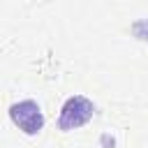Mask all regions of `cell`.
<instances>
[{"mask_svg":"<svg viewBox=\"0 0 148 148\" xmlns=\"http://www.w3.org/2000/svg\"><path fill=\"white\" fill-rule=\"evenodd\" d=\"M95 116V104L83 97V95H72L65 99L62 109H60V116H58V127L62 132H72V130H79L83 127L90 118Z\"/></svg>","mask_w":148,"mask_h":148,"instance_id":"cell-1","label":"cell"},{"mask_svg":"<svg viewBox=\"0 0 148 148\" xmlns=\"http://www.w3.org/2000/svg\"><path fill=\"white\" fill-rule=\"evenodd\" d=\"M9 120L28 136H35L44 130V113L35 99H21L9 106Z\"/></svg>","mask_w":148,"mask_h":148,"instance_id":"cell-2","label":"cell"}]
</instances>
